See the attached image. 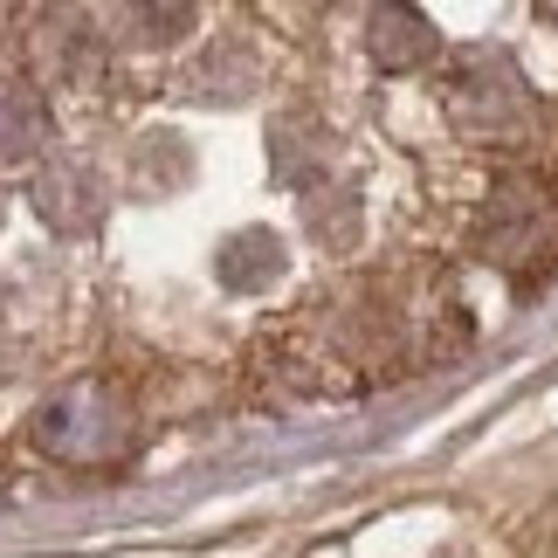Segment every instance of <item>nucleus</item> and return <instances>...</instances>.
I'll use <instances>...</instances> for the list:
<instances>
[{"label":"nucleus","mask_w":558,"mask_h":558,"mask_svg":"<svg viewBox=\"0 0 558 558\" xmlns=\"http://www.w3.org/2000/svg\"><path fill=\"white\" fill-rule=\"evenodd\" d=\"M35 441L49 448L56 462L90 469V462H104V456H118V448H124V414L97 393V386H70V393H56L35 414Z\"/></svg>","instance_id":"nucleus-2"},{"label":"nucleus","mask_w":558,"mask_h":558,"mask_svg":"<svg viewBox=\"0 0 558 558\" xmlns=\"http://www.w3.org/2000/svg\"><path fill=\"white\" fill-rule=\"evenodd\" d=\"M483 255L497 269H531L558 255V201L545 180H510L483 214Z\"/></svg>","instance_id":"nucleus-1"},{"label":"nucleus","mask_w":558,"mask_h":558,"mask_svg":"<svg viewBox=\"0 0 558 558\" xmlns=\"http://www.w3.org/2000/svg\"><path fill=\"white\" fill-rule=\"evenodd\" d=\"M366 56L379 70H414L435 56V21L414 8H373L366 14Z\"/></svg>","instance_id":"nucleus-3"},{"label":"nucleus","mask_w":558,"mask_h":558,"mask_svg":"<svg viewBox=\"0 0 558 558\" xmlns=\"http://www.w3.org/2000/svg\"><path fill=\"white\" fill-rule=\"evenodd\" d=\"M35 138H41V104L8 83V90H0V159H28Z\"/></svg>","instance_id":"nucleus-4"}]
</instances>
